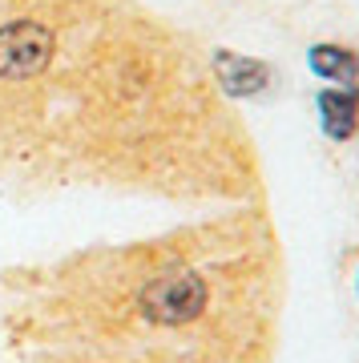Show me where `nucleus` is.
Returning a JSON list of instances; mask_svg holds the SVG:
<instances>
[{"instance_id":"f03ea898","label":"nucleus","mask_w":359,"mask_h":363,"mask_svg":"<svg viewBox=\"0 0 359 363\" xmlns=\"http://www.w3.org/2000/svg\"><path fill=\"white\" fill-rule=\"evenodd\" d=\"M53 52V33L37 21H13L0 28V77H33Z\"/></svg>"},{"instance_id":"39448f33","label":"nucleus","mask_w":359,"mask_h":363,"mask_svg":"<svg viewBox=\"0 0 359 363\" xmlns=\"http://www.w3.org/2000/svg\"><path fill=\"white\" fill-rule=\"evenodd\" d=\"M219 77L234 93H255L258 85H267V69L255 61H243V57H219Z\"/></svg>"},{"instance_id":"7ed1b4c3","label":"nucleus","mask_w":359,"mask_h":363,"mask_svg":"<svg viewBox=\"0 0 359 363\" xmlns=\"http://www.w3.org/2000/svg\"><path fill=\"white\" fill-rule=\"evenodd\" d=\"M323 125L331 138H351L359 117V97L355 93H323Z\"/></svg>"},{"instance_id":"f257e3e1","label":"nucleus","mask_w":359,"mask_h":363,"mask_svg":"<svg viewBox=\"0 0 359 363\" xmlns=\"http://www.w3.org/2000/svg\"><path fill=\"white\" fill-rule=\"evenodd\" d=\"M206 307V283L198 274H162L141 291V311L158 323H186Z\"/></svg>"},{"instance_id":"20e7f679","label":"nucleus","mask_w":359,"mask_h":363,"mask_svg":"<svg viewBox=\"0 0 359 363\" xmlns=\"http://www.w3.org/2000/svg\"><path fill=\"white\" fill-rule=\"evenodd\" d=\"M311 65H315V73H319V77H327V81H355V77H359L355 52L335 49V45L311 52Z\"/></svg>"}]
</instances>
